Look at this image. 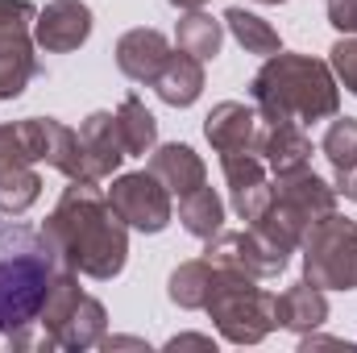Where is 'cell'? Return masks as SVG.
I'll return each mask as SVG.
<instances>
[{"mask_svg":"<svg viewBox=\"0 0 357 353\" xmlns=\"http://www.w3.org/2000/svg\"><path fill=\"white\" fill-rule=\"evenodd\" d=\"M171 54H175V50H171L167 33L146 29V25H142V29H129V33L116 42V67H121L133 84H154Z\"/></svg>","mask_w":357,"mask_h":353,"instance_id":"cell-16","label":"cell"},{"mask_svg":"<svg viewBox=\"0 0 357 353\" xmlns=\"http://www.w3.org/2000/svg\"><path fill=\"white\" fill-rule=\"evenodd\" d=\"M63 270L50 237L21 220H0V333L38 324L54 274Z\"/></svg>","mask_w":357,"mask_h":353,"instance_id":"cell-2","label":"cell"},{"mask_svg":"<svg viewBox=\"0 0 357 353\" xmlns=\"http://www.w3.org/2000/svg\"><path fill=\"white\" fill-rule=\"evenodd\" d=\"M250 96L258 104L262 121H324L337 117L341 108V91L328 71V63L312 59V54H270L266 67L250 80Z\"/></svg>","mask_w":357,"mask_h":353,"instance_id":"cell-3","label":"cell"},{"mask_svg":"<svg viewBox=\"0 0 357 353\" xmlns=\"http://www.w3.org/2000/svg\"><path fill=\"white\" fill-rule=\"evenodd\" d=\"M345 195H354V200H357V175L349 179V187H345Z\"/></svg>","mask_w":357,"mask_h":353,"instance_id":"cell-33","label":"cell"},{"mask_svg":"<svg viewBox=\"0 0 357 353\" xmlns=\"http://www.w3.org/2000/svg\"><path fill=\"white\" fill-rule=\"evenodd\" d=\"M33 4L29 0H0V100L21 96L25 84L38 75L29 25H33Z\"/></svg>","mask_w":357,"mask_h":353,"instance_id":"cell-7","label":"cell"},{"mask_svg":"<svg viewBox=\"0 0 357 353\" xmlns=\"http://www.w3.org/2000/svg\"><path fill=\"white\" fill-rule=\"evenodd\" d=\"M328 21L341 33H357V0H328Z\"/></svg>","mask_w":357,"mask_h":353,"instance_id":"cell-29","label":"cell"},{"mask_svg":"<svg viewBox=\"0 0 357 353\" xmlns=\"http://www.w3.org/2000/svg\"><path fill=\"white\" fill-rule=\"evenodd\" d=\"M171 4H175V8H187V13H191V8H204L208 0H171Z\"/></svg>","mask_w":357,"mask_h":353,"instance_id":"cell-32","label":"cell"},{"mask_svg":"<svg viewBox=\"0 0 357 353\" xmlns=\"http://www.w3.org/2000/svg\"><path fill=\"white\" fill-rule=\"evenodd\" d=\"M258 4H287V0H258Z\"/></svg>","mask_w":357,"mask_h":353,"instance_id":"cell-34","label":"cell"},{"mask_svg":"<svg viewBox=\"0 0 357 353\" xmlns=\"http://www.w3.org/2000/svg\"><path fill=\"white\" fill-rule=\"evenodd\" d=\"M320 150H324V158H328L333 171H337V187L345 191L349 179L357 175V121L354 117H337V121L328 125Z\"/></svg>","mask_w":357,"mask_h":353,"instance_id":"cell-23","label":"cell"},{"mask_svg":"<svg viewBox=\"0 0 357 353\" xmlns=\"http://www.w3.org/2000/svg\"><path fill=\"white\" fill-rule=\"evenodd\" d=\"M175 42H178V50H187V54H195L199 63H208V59H216L220 46H225V25H220L216 17L191 8V13L178 21Z\"/></svg>","mask_w":357,"mask_h":353,"instance_id":"cell-21","label":"cell"},{"mask_svg":"<svg viewBox=\"0 0 357 353\" xmlns=\"http://www.w3.org/2000/svg\"><path fill=\"white\" fill-rule=\"evenodd\" d=\"M17 133H21L33 163H46V167L63 171L67 179L84 183V150H79L75 129H67L54 117H29V121H17Z\"/></svg>","mask_w":357,"mask_h":353,"instance_id":"cell-10","label":"cell"},{"mask_svg":"<svg viewBox=\"0 0 357 353\" xmlns=\"http://www.w3.org/2000/svg\"><path fill=\"white\" fill-rule=\"evenodd\" d=\"M303 278L320 291L357 287V220L328 212L303 237Z\"/></svg>","mask_w":357,"mask_h":353,"instance_id":"cell-6","label":"cell"},{"mask_svg":"<svg viewBox=\"0 0 357 353\" xmlns=\"http://www.w3.org/2000/svg\"><path fill=\"white\" fill-rule=\"evenodd\" d=\"M104 329H108V312H104V303L84 291V299L75 303V312L50 333V341H54V350H91V345L104 341Z\"/></svg>","mask_w":357,"mask_h":353,"instance_id":"cell-20","label":"cell"},{"mask_svg":"<svg viewBox=\"0 0 357 353\" xmlns=\"http://www.w3.org/2000/svg\"><path fill=\"white\" fill-rule=\"evenodd\" d=\"M204 258L212 266H225V270H241L250 278H274V274L287 270L291 250L270 241L262 229H250V233H216V237H208Z\"/></svg>","mask_w":357,"mask_h":353,"instance_id":"cell-9","label":"cell"},{"mask_svg":"<svg viewBox=\"0 0 357 353\" xmlns=\"http://www.w3.org/2000/svg\"><path fill=\"white\" fill-rule=\"evenodd\" d=\"M88 38H91V8L84 0H54L33 21V42L50 54L79 50Z\"/></svg>","mask_w":357,"mask_h":353,"instance_id":"cell-12","label":"cell"},{"mask_svg":"<svg viewBox=\"0 0 357 353\" xmlns=\"http://www.w3.org/2000/svg\"><path fill=\"white\" fill-rule=\"evenodd\" d=\"M328 54H333V67H337L341 84L357 96V33H345V38H341Z\"/></svg>","mask_w":357,"mask_h":353,"instance_id":"cell-28","label":"cell"},{"mask_svg":"<svg viewBox=\"0 0 357 353\" xmlns=\"http://www.w3.org/2000/svg\"><path fill=\"white\" fill-rule=\"evenodd\" d=\"M220 167H225V179H229V191H241V187H258V183H266V163H262V154H254V150L220 154Z\"/></svg>","mask_w":357,"mask_h":353,"instance_id":"cell-27","label":"cell"},{"mask_svg":"<svg viewBox=\"0 0 357 353\" xmlns=\"http://www.w3.org/2000/svg\"><path fill=\"white\" fill-rule=\"evenodd\" d=\"M178 220H183V229L191 233V237H216L220 233V225H225V204H220V195L212 191V187H195L191 195H183L178 200Z\"/></svg>","mask_w":357,"mask_h":353,"instance_id":"cell-22","label":"cell"},{"mask_svg":"<svg viewBox=\"0 0 357 353\" xmlns=\"http://www.w3.org/2000/svg\"><path fill=\"white\" fill-rule=\"evenodd\" d=\"M100 345H104V350H150V345L137 341V337H104Z\"/></svg>","mask_w":357,"mask_h":353,"instance_id":"cell-31","label":"cell"},{"mask_svg":"<svg viewBox=\"0 0 357 353\" xmlns=\"http://www.w3.org/2000/svg\"><path fill=\"white\" fill-rule=\"evenodd\" d=\"M167 350H216L212 337H199V333H183V337H171Z\"/></svg>","mask_w":357,"mask_h":353,"instance_id":"cell-30","label":"cell"},{"mask_svg":"<svg viewBox=\"0 0 357 353\" xmlns=\"http://www.w3.org/2000/svg\"><path fill=\"white\" fill-rule=\"evenodd\" d=\"M116 125H121V137H125L129 158L154 150V142H158V121H154V112H150L137 96H125V100H121V108H116Z\"/></svg>","mask_w":357,"mask_h":353,"instance_id":"cell-25","label":"cell"},{"mask_svg":"<svg viewBox=\"0 0 357 353\" xmlns=\"http://www.w3.org/2000/svg\"><path fill=\"white\" fill-rule=\"evenodd\" d=\"M225 25H229V33L245 46V54H262V59H270V54L282 50V42H278V33L270 29V21L245 13V8H229V13H225Z\"/></svg>","mask_w":357,"mask_h":353,"instance_id":"cell-26","label":"cell"},{"mask_svg":"<svg viewBox=\"0 0 357 353\" xmlns=\"http://www.w3.org/2000/svg\"><path fill=\"white\" fill-rule=\"evenodd\" d=\"M29 163L33 158H29L17 125H0V208L8 216H21L42 195V179L33 175Z\"/></svg>","mask_w":357,"mask_h":353,"instance_id":"cell-11","label":"cell"},{"mask_svg":"<svg viewBox=\"0 0 357 353\" xmlns=\"http://www.w3.org/2000/svg\"><path fill=\"white\" fill-rule=\"evenodd\" d=\"M79 150H84V183L108 179L129 158L121 125H116V112H91L79 125Z\"/></svg>","mask_w":357,"mask_h":353,"instance_id":"cell-13","label":"cell"},{"mask_svg":"<svg viewBox=\"0 0 357 353\" xmlns=\"http://www.w3.org/2000/svg\"><path fill=\"white\" fill-rule=\"evenodd\" d=\"M150 171L167 183V191L171 195H191L195 187H204V163H199V154L191 150V146H183V142H171V146H158L154 150V158H150Z\"/></svg>","mask_w":357,"mask_h":353,"instance_id":"cell-18","label":"cell"},{"mask_svg":"<svg viewBox=\"0 0 357 353\" xmlns=\"http://www.w3.org/2000/svg\"><path fill=\"white\" fill-rule=\"evenodd\" d=\"M108 204L116 208V216L129 229L162 233L171 225V191H167V183L154 175V171H133V175L112 179Z\"/></svg>","mask_w":357,"mask_h":353,"instance_id":"cell-8","label":"cell"},{"mask_svg":"<svg viewBox=\"0 0 357 353\" xmlns=\"http://www.w3.org/2000/svg\"><path fill=\"white\" fill-rule=\"evenodd\" d=\"M274 316H278V329L312 333L328 320V299H324L320 287H312L303 278V283H291L282 295H274Z\"/></svg>","mask_w":357,"mask_h":353,"instance_id":"cell-17","label":"cell"},{"mask_svg":"<svg viewBox=\"0 0 357 353\" xmlns=\"http://www.w3.org/2000/svg\"><path fill=\"white\" fill-rule=\"evenodd\" d=\"M150 88L162 96V104H171V108H187V104H195L199 91H204V63H199L195 54L178 50V54L167 59V67L158 71V80H154Z\"/></svg>","mask_w":357,"mask_h":353,"instance_id":"cell-19","label":"cell"},{"mask_svg":"<svg viewBox=\"0 0 357 353\" xmlns=\"http://www.w3.org/2000/svg\"><path fill=\"white\" fill-rule=\"evenodd\" d=\"M42 233L59 250V262L67 270H75V274L108 283L125 270V258H129L125 220L116 216V208L108 204V195L96 183L71 179V187L54 204Z\"/></svg>","mask_w":357,"mask_h":353,"instance_id":"cell-1","label":"cell"},{"mask_svg":"<svg viewBox=\"0 0 357 353\" xmlns=\"http://www.w3.org/2000/svg\"><path fill=\"white\" fill-rule=\"evenodd\" d=\"M258 154L274 175H291V171H303L312 163V142L299 129V121H262Z\"/></svg>","mask_w":357,"mask_h":353,"instance_id":"cell-15","label":"cell"},{"mask_svg":"<svg viewBox=\"0 0 357 353\" xmlns=\"http://www.w3.org/2000/svg\"><path fill=\"white\" fill-rule=\"evenodd\" d=\"M204 312L216 320L220 337L233 341V345H258L262 337H270V333L278 329L274 295L262 291L250 274H241V270H225V266H216L212 295H208Z\"/></svg>","mask_w":357,"mask_h":353,"instance_id":"cell-5","label":"cell"},{"mask_svg":"<svg viewBox=\"0 0 357 353\" xmlns=\"http://www.w3.org/2000/svg\"><path fill=\"white\" fill-rule=\"evenodd\" d=\"M212 278H216V266L208 262V258L183 262V266H175V274L167 283V295L178 308H204L208 295H212Z\"/></svg>","mask_w":357,"mask_h":353,"instance_id":"cell-24","label":"cell"},{"mask_svg":"<svg viewBox=\"0 0 357 353\" xmlns=\"http://www.w3.org/2000/svg\"><path fill=\"white\" fill-rule=\"evenodd\" d=\"M328 212H337V191L312 167H303V171L278 175V183L270 187L266 212L254 220V229H262L282 250H295V246H303L307 229L316 220H324Z\"/></svg>","mask_w":357,"mask_h":353,"instance_id":"cell-4","label":"cell"},{"mask_svg":"<svg viewBox=\"0 0 357 353\" xmlns=\"http://www.w3.org/2000/svg\"><path fill=\"white\" fill-rule=\"evenodd\" d=\"M258 129H262V117L258 108L241 104V100H225L208 112L204 121V133L208 142L220 150V154H233V150H254L258 154Z\"/></svg>","mask_w":357,"mask_h":353,"instance_id":"cell-14","label":"cell"}]
</instances>
